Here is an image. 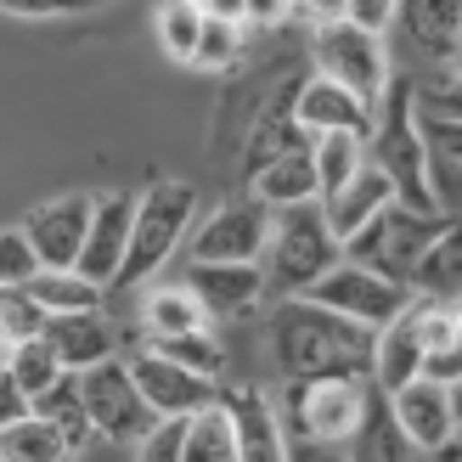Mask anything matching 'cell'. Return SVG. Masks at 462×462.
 Returning a JSON list of instances; mask_svg holds the SVG:
<instances>
[{"label":"cell","instance_id":"obj_1","mask_svg":"<svg viewBox=\"0 0 462 462\" xmlns=\"http://www.w3.org/2000/svg\"><path fill=\"white\" fill-rule=\"evenodd\" d=\"M271 344H276V366L293 383H305V378H373L378 333L328 310V305H316V299H282L271 316Z\"/></svg>","mask_w":462,"mask_h":462},{"label":"cell","instance_id":"obj_2","mask_svg":"<svg viewBox=\"0 0 462 462\" xmlns=\"http://www.w3.org/2000/svg\"><path fill=\"white\" fill-rule=\"evenodd\" d=\"M333 265H344V243L321 203H293L276 209L271 248H265V288L282 299H305Z\"/></svg>","mask_w":462,"mask_h":462},{"label":"cell","instance_id":"obj_3","mask_svg":"<svg viewBox=\"0 0 462 462\" xmlns=\"http://www.w3.org/2000/svg\"><path fill=\"white\" fill-rule=\"evenodd\" d=\"M366 158L389 175L395 187V203L418 215H440L434 209V192H429V170H423V119H418V85L395 79L378 102V125L366 135Z\"/></svg>","mask_w":462,"mask_h":462},{"label":"cell","instance_id":"obj_4","mask_svg":"<svg viewBox=\"0 0 462 462\" xmlns=\"http://www.w3.org/2000/svg\"><path fill=\"white\" fill-rule=\"evenodd\" d=\"M440 231H446V215H418L406 203H383L356 237H344V260L395 282V288H411V276H418L423 254Z\"/></svg>","mask_w":462,"mask_h":462},{"label":"cell","instance_id":"obj_5","mask_svg":"<svg viewBox=\"0 0 462 462\" xmlns=\"http://www.w3.org/2000/svg\"><path fill=\"white\" fill-rule=\"evenodd\" d=\"M198 215V192L187 180H164V187H152L135 198V226H130V260H125V276L119 288H135L147 282L175 254V243H187V226Z\"/></svg>","mask_w":462,"mask_h":462},{"label":"cell","instance_id":"obj_6","mask_svg":"<svg viewBox=\"0 0 462 462\" xmlns=\"http://www.w3.org/2000/svg\"><path fill=\"white\" fill-rule=\"evenodd\" d=\"M316 74H328L333 85L356 90L361 102H383V90L395 85L389 74V51H383V34L361 29V23L338 17V23H321L316 29Z\"/></svg>","mask_w":462,"mask_h":462},{"label":"cell","instance_id":"obj_7","mask_svg":"<svg viewBox=\"0 0 462 462\" xmlns=\"http://www.w3.org/2000/svg\"><path fill=\"white\" fill-rule=\"evenodd\" d=\"M373 389L366 378H305L293 383L288 411H293V440H321V446H350L361 429Z\"/></svg>","mask_w":462,"mask_h":462},{"label":"cell","instance_id":"obj_8","mask_svg":"<svg viewBox=\"0 0 462 462\" xmlns=\"http://www.w3.org/2000/svg\"><path fill=\"white\" fill-rule=\"evenodd\" d=\"M79 389H85L90 423H97L102 440H130V446H142L147 434L164 423V418L147 406L142 383H135V373H130V361H119V356L102 361V366H90V373H79Z\"/></svg>","mask_w":462,"mask_h":462},{"label":"cell","instance_id":"obj_9","mask_svg":"<svg viewBox=\"0 0 462 462\" xmlns=\"http://www.w3.org/2000/svg\"><path fill=\"white\" fill-rule=\"evenodd\" d=\"M271 226H276V209L265 198H226L198 226L192 260L198 265H260L271 248Z\"/></svg>","mask_w":462,"mask_h":462},{"label":"cell","instance_id":"obj_10","mask_svg":"<svg viewBox=\"0 0 462 462\" xmlns=\"http://www.w3.org/2000/svg\"><path fill=\"white\" fill-rule=\"evenodd\" d=\"M305 299H316V305H328V310H338V316H350V321H361V328H389L411 299V288H395V282H383V276H373V271H361V265H333L321 282L305 293Z\"/></svg>","mask_w":462,"mask_h":462},{"label":"cell","instance_id":"obj_11","mask_svg":"<svg viewBox=\"0 0 462 462\" xmlns=\"http://www.w3.org/2000/svg\"><path fill=\"white\" fill-rule=\"evenodd\" d=\"M130 373H135V383H142L147 406H152L164 423H175V418H198V411H209V406L220 401V383H215V378L187 373L180 361L158 356L152 344H142V350L130 356Z\"/></svg>","mask_w":462,"mask_h":462},{"label":"cell","instance_id":"obj_12","mask_svg":"<svg viewBox=\"0 0 462 462\" xmlns=\"http://www.w3.org/2000/svg\"><path fill=\"white\" fill-rule=\"evenodd\" d=\"M90 215H97V198L68 192L57 203H40V209L23 220V237L34 243L45 271H79V254H85V237H90Z\"/></svg>","mask_w":462,"mask_h":462},{"label":"cell","instance_id":"obj_13","mask_svg":"<svg viewBox=\"0 0 462 462\" xmlns=\"http://www.w3.org/2000/svg\"><path fill=\"white\" fill-rule=\"evenodd\" d=\"M130 226H135V198L130 192L97 198L90 237H85V254H79V276H90L97 288H119L125 260H130Z\"/></svg>","mask_w":462,"mask_h":462},{"label":"cell","instance_id":"obj_14","mask_svg":"<svg viewBox=\"0 0 462 462\" xmlns=\"http://www.w3.org/2000/svg\"><path fill=\"white\" fill-rule=\"evenodd\" d=\"M293 119L305 135H373L378 125V107L373 102H361L356 90H344L333 85L328 74H316L299 85V97H293Z\"/></svg>","mask_w":462,"mask_h":462},{"label":"cell","instance_id":"obj_15","mask_svg":"<svg viewBox=\"0 0 462 462\" xmlns=\"http://www.w3.org/2000/svg\"><path fill=\"white\" fill-rule=\"evenodd\" d=\"M389 406H395L401 429L418 440V451H446L451 434H457V411H451V389L434 383V378H411L406 389H395L389 395Z\"/></svg>","mask_w":462,"mask_h":462},{"label":"cell","instance_id":"obj_16","mask_svg":"<svg viewBox=\"0 0 462 462\" xmlns=\"http://www.w3.org/2000/svg\"><path fill=\"white\" fill-rule=\"evenodd\" d=\"M423 305L411 299V305L389 321V328H378V350H373V378L383 395H395V389H406L411 378H423Z\"/></svg>","mask_w":462,"mask_h":462},{"label":"cell","instance_id":"obj_17","mask_svg":"<svg viewBox=\"0 0 462 462\" xmlns=\"http://www.w3.org/2000/svg\"><path fill=\"white\" fill-rule=\"evenodd\" d=\"M187 288L203 299L209 321H215V316H220V321H237V316H248V310L271 293L260 265H198V260H192V271H187Z\"/></svg>","mask_w":462,"mask_h":462},{"label":"cell","instance_id":"obj_18","mask_svg":"<svg viewBox=\"0 0 462 462\" xmlns=\"http://www.w3.org/2000/svg\"><path fill=\"white\" fill-rule=\"evenodd\" d=\"M45 338H51V350L62 356L68 373H90V366H102V361L119 356V333H113V321L102 310L45 316Z\"/></svg>","mask_w":462,"mask_h":462},{"label":"cell","instance_id":"obj_19","mask_svg":"<svg viewBox=\"0 0 462 462\" xmlns=\"http://www.w3.org/2000/svg\"><path fill=\"white\" fill-rule=\"evenodd\" d=\"M418 119H423V170H429L434 209L446 220H462V125L434 119V113H418Z\"/></svg>","mask_w":462,"mask_h":462},{"label":"cell","instance_id":"obj_20","mask_svg":"<svg viewBox=\"0 0 462 462\" xmlns=\"http://www.w3.org/2000/svg\"><path fill=\"white\" fill-rule=\"evenodd\" d=\"M226 411H231V423H237V451H243V462H288V434H282L276 406L265 401V389H254V383L231 389Z\"/></svg>","mask_w":462,"mask_h":462},{"label":"cell","instance_id":"obj_21","mask_svg":"<svg viewBox=\"0 0 462 462\" xmlns=\"http://www.w3.org/2000/svg\"><path fill=\"white\" fill-rule=\"evenodd\" d=\"M401 29L418 51L451 68L462 57V0H401Z\"/></svg>","mask_w":462,"mask_h":462},{"label":"cell","instance_id":"obj_22","mask_svg":"<svg viewBox=\"0 0 462 462\" xmlns=\"http://www.w3.org/2000/svg\"><path fill=\"white\" fill-rule=\"evenodd\" d=\"M350 462H423V451H418V440L401 429V418H395V406H389V395L378 389V401L366 406V418H361V429L350 434Z\"/></svg>","mask_w":462,"mask_h":462},{"label":"cell","instance_id":"obj_23","mask_svg":"<svg viewBox=\"0 0 462 462\" xmlns=\"http://www.w3.org/2000/svg\"><path fill=\"white\" fill-rule=\"evenodd\" d=\"M411 293L434 299V305H462V220H446V231L429 243L418 276H411Z\"/></svg>","mask_w":462,"mask_h":462},{"label":"cell","instance_id":"obj_24","mask_svg":"<svg viewBox=\"0 0 462 462\" xmlns=\"http://www.w3.org/2000/svg\"><path fill=\"white\" fill-rule=\"evenodd\" d=\"M142 328H147V344H164L180 333H203L209 328V310H203V299L187 282H170V288H152L142 299Z\"/></svg>","mask_w":462,"mask_h":462},{"label":"cell","instance_id":"obj_25","mask_svg":"<svg viewBox=\"0 0 462 462\" xmlns=\"http://www.w3.org/2000/svg\"><path fill=\"white\" fill-rule=\"evenodd\" d=\"M254 198H265L271 209H293V203H321V180H316V158L310 147L282 152L254 175Z\"/></svg>","mask_w":462,"mask_h":462},{"label":"cell","instance_id":"obj_26","mask_svg":"<svg viewBox=\"0 0 462 462\" xmlns=\"http://www.w3.org/2000/svg\"><path fill=\"white\" fill-rule=\"evenodd\" d=\"M383 203H395V187H389V175L373 164V158H366V170H361L338 198L321 203V209H328V220H333V231H338V243H344V237H356V231L373 220Z\"/></svg>","mask_w":462,"mask_h":462},{"label":"cell","instance_id":"obj_27","mask_svg":"<svg viewBox=\"0 0 462 462\" xmlns=\"http://www.w3.org/2000/svg\"><path fill=\"white\" fill-rule=\"evenodd\" d=\"M34 418H45L51 429H62V440L85 451L90 440H102L97 423H90V406H85V389H79V373H68L57 389H45V395L34 401Z\"/></svg>","mask_w":462,"mask_h":462},{"label":"cell","instance_id":"obj_28","mask_svg":"<svg viewBox=\"0 0 462 462\" xmlns=\"http://www.w3.org/2000/svg\"><path fill=\"white\" fill-rule=\"evenodd\" d=\"M180 462H243V451H237V423H231L226 401H215L209 411L187 418V446H180Z\"/></svg>","mask_w":462,"mask_h":462},{"label":"cell","instance_id":"obj_29","mask_svg":"<svg viewBox=\"0 0 462 462\" xmlns=\"http://www.w3.org/2000/svg\"><path fill=\"white\" fill-rule=\"evenodd\" d=\"M310 158H316V180H321V203H328L366 170V135H316Z\"/></svg>","mask_w":462,"mask_h":462},{"label":"cell","instance_id":"obj_30","mask_svg":"<svg viewBox=\"0 0 462 462\" xmlns=\"http://www.w3.org/2000/svg\"><path fill=\"white\" fill-rule=\"evenodd\" d=\"M0 462H74V446L62 440V429L29 411L23 423L0 429Z\"/></svg>","mask_w":462,"mask_h":462},{"label":"cell","instance_id":"obj_31","mask_svg":"<svg viewBox=\"0 0 462 462\" xmlns=\"http://www.w3.org/2000/svg\"><path fill=\"white\" fill-rule=\"evenodd\" d=\"M29 293H34V305L45 316H68V310H102V293L107 288H97L79 271H40L34 282H29Z\"/></svg>","mask_w":462,"mask_h":462},{"label":"cell","instance_id":"obj_32","mask_svg":"<svg viewBox=\"0 0 462 462\" xmlns=\"http://www.w3.org/2000/svg\"><path fill=\"white\" fill-rule=\"evenodd\" d=\"M6 373L17 378V389H23V395H29V401H40L45 395V389H57L62 378H68V366H62V356L51 350V338H23V344H12V366H6Z\"/></svg>","mask_w":462,"mask_h":462},{"label":"cell","instance_id":"obj_33","mask_svg":"<svg viewBox=\"0 0 462 462\" xmlns=\"http://www.w3.org/2000/svg\"><path fill=\"white\" fill-rule=\"evenodd\" d=\"M203 23H209V12H203L198 0H164V6H158V45H164L175 62H192L198 40H203Z\"/></svg>","mask_w":462,"mask_h":462},{"label":"cell","instance_id":"obj_34","mask_svg":"<svg viewBox=\"0 0 462 462\" xmlns=\"http://www.w3.org/2000/svg\"><path fill=\"white\" fill-rule=\"evenodd\" d=\"M152 350H158V356H170V361H180V366H187V373H198V378H215V383H220V373H226V344H220L215 328L164 338V344H152Z\"/></svg>","mask_w":462,"mask_h":462},{"label":"cell","instance_id":"obj_35","mask_svg":"<svg viewBox=\"0 0 462 462\" xmlns=\"http://www.w3.org/2000/svg\"><path fill=\"white\" fill-rule=\"evenodd\" d=\"M40 271H45V265H40L34 243L23 237V226H6V231H0V288H29Z\"/></svg>","mask_w":462,"mask_h":462},{"label":"cell","instance_id":"obj_36","mask_svg":"<svg viewBox=\"0 0 462 462\" xmlns=\"http://www.w3.org/2000/svg\"><path fill=\"white\" fill-rule=\"evenodd\" d=\"M237 51H243V23L209 17V23H203V40H198L192 68H226V62H237Z\"/></svg>","mask_w":462,"mask_h":462},{"label":"cell","instance_id":"obj_37","mask_svg":"<svg viewBox=\"0 0 462 462\" xmlns=\"http://www.w3.org/2000/svg\"><path fill=\"white\" fill-rule=\"evenodd\" d=\"M418 113H434V119H457L462 125V74H434L418 85Z\"/></svg>","mask_w":462,"mask_h":462},{"label":"cell","instance_id":"obj_38","mask_svg":"<svg viewBox=\"0 0 462 462\" xmlns=\"http://www.w3.org/2000/svg\"><path fill=\"white\" fill-rule=\"evenodd\" d=\"M180 446H187V418L158 423L142 446H135V462H180Z\"/></svg>","mask_w":462,"mask_h":462},{"label":"cell","instance_id":"obj_39","mask_svg":"<svg viewBox=\"0 0 462 462\" xmlns=\"http://www.w3.org/2000/svg\"><path fill=\"white\" fill-rule=\"evenodd\" d=\"M395 17H401V0H350V23H361L373 34H383Z\"/></svg>","mask_w":462,"mask_h":462},{"label":"cell","instance_id":"obj_40","mask_svg":"<svg viewBox=\"0 0 462 462\" xmlns=\"http://www.w3.org/2000/svg\"><path fill=\"white\" fill-rule=\"evenodd\" d=\"M423 378H434V383H457L462 378V338L423 356Z\"/></svg>","mask_w":462,"mask_h":462},{"label":"cell","instance_id":"obj_41","mask_svg":"<svg viewBox=\"0 0 462 462\" xmlns=\"http://www.w3.org/2000/svg\"><path fill=\"white\" fill-rule=\"evenodd\" d=\"M34 411V401L17 389V378L12 373H0V429H12V423H23Z\"/></svg>","mask_w":462,"mask_h":462},{"label":"cell","instance_id":"obj_42","mask_svg":"<svg viewBox=\"0 0 462 462\" xmlns=\"http://www.w3.org/2000/svg\"><path fill=\"white\" fill-rule=\"evenodd\" d=\"M0 6L17 12V17H51V12H79L90 0H0Z\"/></svg>","mask_w":462,"mask_h":462},{"label":"cell","instance_id":"obj_43","mask_svg":"<svg viewBox=\"0 0 462 462\" xmlns=\"http://www.w3.org/2000/svg\"><path fill=\"white\" fill-rule=\"evenodd\" d=\"M288 462H350V451H344V446H321V440H293Z\"/></svg>","mask_w":462,"mask_h":462},{"label":"cell","instance_id":"obj_44","mask_svg":"<svg viewBox=\"0 0 462 462\" xmlns=\"http://www.w3.org/2000/svg\"><path fill=\"white\" fill-rule=\"evenodd\" d=\"M288 6H293V0H243V23H265V29H271V23L288 17Z\"/></svg>","mask_w":462,"mask_h":462},{"label":"cell","instance_id":"obj_45","mask_svg":"<svg viewBox=\"0 0 462 462\" xmlns=\"http://www.w3.org/2000/svg\"><path fill=\"white\" fill-rule=\"evenodd\" d=\"M299 12H310L316 17V29L321 23H338V17H350V0H293Z\"/></svg>","mask_w":462,"mask_h":462},{"label":"cell","instance_id":"obj_46","mask_svg":"<svg viewBox=\"0 0 462 462\" xmlns=\"http://www.w3.org/2000/svg\"><path fill=\"white\" fill-rule=\"evenodd\" d=\"M209 17H226V23H243V0H203Z\"/></svg>","mask_w":462,"mask_h":462},{"label":"cell","instance_id":"obj_47","mask_svg":"<svg viewBox=\"0 0 462 462\" xmlns=\"http://www.w3.org/2000/svg\"><path fill=\"white\" fill-rule=\"evenodd\" d=\"M446 389H451V411H457V423H462V378H457V383H446Z\"/></svg>","mask_w":462,"mask_h":462},{"label":"cell","instance_id":"obj_48","mask_svg":"<svg viewBox=\"0 0 462 462\" xmlns=\"http://www.w3.org/2000/svg\"><path fill=\"white\" fill-rule=\"evenodd\" d=\"M6 366H12V344L0 338V373H6Z\"/></svg>","mask_w":462,"mask_h":462},{"label":"cell","instance_id":"obj_49","mask_svg":"<svg viewBox=\"0 0 462 462\" xmlns=\"http://www.w3.org/2000/svg\"><path fill=\"white\" fill-rule=\"evenodd\" d=\"M451 316H457V338H462V305H451Z\"/></svg>","mask_w":462,"mask_h":462},{"label":"cell","instance_id":"obj_50","mask_svg":"<svg viewBox=\"0 0 462 462\" xmlns=\"http://www.w3.org/2000/svg\"><path fill=\"white\" fill-rule=\"evenodd\" d=\"M451 74H462V57H457V62H451Z\"/></svg>","mask_w":462,"mask_h":462},{"label":"cell","instance_id":"obj_51","mask_svg":"<svg viewBox=\"0 0 462 462\" xmlns=\"http://www.w3.org/2000/svg\"><path fill=\"white\" fill-rule=\"evenodd\" d=\"M198 6H203V0H198Z\"/></svg>","mask_w":462,"mask_h":462}]
</instances>
